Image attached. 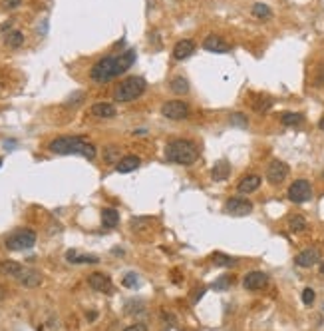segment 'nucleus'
<instances>
[{
    "mask_svg": "<svg viewBox=\"0 0 324 331\" xmlns=\"http://www.w3.org/2000/svg\"><path fill=\"white\" fill-rule=\"evenodd\" d=\"M136 62V50H127L123 54H117V56H106L102 60H98L90 70L93 82H110L117 76H121L125 70H129Z\"/></svg>",
    "mask_w": 324,
    "mask_h": 331,
    "instance_id": "f257e3e1",
    "label": "nucleus"
},
{
    "mask_svg": "<svg viewBox=\"0 0 324 331\" xmlns=\"http://www.w3.org/2000/svg\"><path fill=\"white\" fill-rule=\"evenodd\" d=\"M48 150L52 154H80L88 160L95 158V146L90 144L86 138L82 136H62V138H56L48 144Z\"/></svg>",
    "mask_w": 324,
    "mask_h": 331,
    "instance_id": "f03ea898",
    "label": "nucleus"
},
{
    "mask_svg": "<svg viewBox=\"0 0 324 331\" xmlns=\"http://www.w3.org/2000/svg\"><path fill=\"white\" fill-rule=\"evenodd\" d=\"M165 158L173 164L189 166L199 160V150L189 140H171L165 146Z\"/></svg>",
    "mask_w": 324,
    "mask_h": 331,
    "instance_id": "7ed1b4c3",
    "label": "nucleus"
},
{
    "mask_svg": "<svg viewBox=\"0 0 324 331\" xmlns=\"http://www.w3.org/2000/svg\"><path fill=\"white\" fill-rule=\"evenodd\" d=\"M145 80L139 76H129L125 78L121 84H117V88L114 90V100L116 102H132L145 92Z\"/></svg>",
    "mask_w": 324,
    "mask_h": 331,
    "instance_id": "20e7f679",
    "label": "nucleus"
},
{
    "mask_svg": "<svg viewBox=\"0 0 324 331\" xmlns=\"http://www.w3.org/2000/svg\"><path fill=\"white\" fill-rule=\"evenodd\" d=\"M34 243H36V234H34L32 230H26V228L12 232L10 236L6 237V241H4V245H6L10 252H22V250H30Z\"/></svg>",
    "mask_w": 324,
    "mask_h": 331,
    "instance_id": "39448f33",
    "label": "nucleus"
},
{
    "mask_svg": "<svg viewBox=\"0 0 324 331\" xmlns=\"http://www.w3.org/2000/svg\"><path fill=\"white\" fill-rule=\"evenodd\" d=\"M286 196H288V200L295 202V204H304V202H308V200L312 198V186H310V182H306V180H297V182L290 184Z\"/></svg>",
    "mask_w": 324,
    "mask_h": 331,
    "instance_id": "423d86ee",
    "label": "nucleus"
},
{
    "mask_svg": "<svg viewBox=\"0 0 324 331\" xmlns=\"http://www.w3.org/2000/svg\"><path fill=\"white\" fill-rule=\"evenodd\" d=\"M161 116L167 120H185L189 116V106L181 100H169L161 106Z\"/></svg>",
    "mask_w": 324,
    "mask_h": 331,
    "instance_id": "0eeeda50",
    "label": "nucleus"
},
{
    "mask_svg": "<svg viewBox=\"0 0 324 331\" xmlns=\"http://www.w3.org/2000/svg\"><path fill=\"white\" fill-rule=\"evenodd\" d=\"M225 212L229 215H237V217L249 215L253 212V204L249 200H245V198H229L227 204H225Z\"/></svg>",
    "mask_w": 324,
    "mask_h": 331,
    "instance_id": "6e6552de",
    "label": "nucleus"
},
{
    "mask_svg": "<svg viewBox=\"0 0 324 331\" xmlns=\"http://www.w3.org/2000/svg\"><path fill=\"white\" fill-rule=\"evenodd\" d=\"M288 172H290V170H288V166L284 164V162L273 160V162L269 164V168H267V180H269L271 184L278 186V184H282V182L286 180Z\"/></svg>",
    "mask_w": 324,
    "mask_h": 331,
    "instance_id": "1a4fd4ad",
    "label": "nucleus"
},
{
    "mask_svg": "<svg viewBox=\"0 0 324 331\" xmlns=\"http://www.w3.org/2000/svg\"><path fill=\"white\" fill-rule=\"evenodd\" d=\"M267 284H269V275L263 273V271H251V273H247L245 280H243V285H245L249 291H258V289L267 287Z\"/></svg>",
    "mask_w": 324,
    "mask_h": 331,
    "instance_id": "9d476101",
    "label": "nucleus"
},
{
    "mask_svg": "<svg viewBox=\"0 0 324 331\" xmlns=\"http://www.w3.org/2000/svg\"><path fill=\"white\" fill-rule=\"evenodd\" d=\"M203 48L209 50V52H213V54H225V52H231L233 46L229 42H225L221 36L211 34V36H207V38L203 40Z\"/></svg>",
    "mask_w": 324,
    "mask_h": 331,
    "instance_id": "9b49d317",
    "label": "nucleus"
},
{
    "mask_svg": "<svg viewBox=\"0 0 324 331\" xmlns=\"http://www.w3.org/2000/svg\"><path fill=\"white\" fill-rule=\"evenodd\" d=\"M318 261H320V252H318L316 247H308V250L301 252V254L295 258V263H297L299 267H312V265L318 263Z\"/></svg>",
    "mask_w": 324,
    "mask_h": 331,
    "instance_id": "f8f14e48",
    "label": "nucleus"
},
{
    "mask_svg": "<svg viewBox=\"0 0 324 331\" xmlns=\"http://www.w3.org/2000/svg\"><path fill=\"white\" fill-rule=\"evenodd\" d=\"M16 280H18L24 287H38V285L42 284V273L36 271V269H32V267H24Z\"/></svg>",
    "mask_w": 324,
    "mask_h": 331,
    "instance_id": "ddd939ff",
    "label": "nucleus"
},
{
    "mask_svg": "<svg viewBox=\"0 0 324 331\" xmlns=\"http://www.w3.org/2000/svg\"><path fill=\"white\" fill-rule=\"evenodd\" d=\"M88 284L95 291H102V293H110L112 291V280L106 275V273H92L88 278Z\"/></svg>",
    "mask_w": 324,
    "mask_h": 331,
    "instance_id": "4468645a",
    "label": "nucleus"
},
{
    "mask_svg": "<svg viewBox=\"0 0 324 331\" xmlns=\"http://www.w3.org/2000/svg\"><path fill=\"white\" fill-rule=\"evenodd\" d=\"M116 106L114 104H108V102H98L90 108V114L93 118H114L116 116Z\"/></svg>",
    "mask_w": 324,
    "mask_h": 331,
    "instance_id": "2eb2a0df",
    "label": "nucleus"
},
{
    "mask_svg": "<svg viewBox=\"0 0 324 331\" xmlns=\"http://www.w3.org/2000/svg\"><path fill=\"white\" fill-rule=\"evenodd\" d=\"M193 52H195L193 40H179V42L173 46V58H175L177 62H181V60L189 58Z\"/></svg>",
    "mask_w": 324,
    "mask_h": 331,
    "instance_id": "dca6fc26",
    "label": "nucleus"
},
{
    "mask_svg": "<svg viewBox=\"0 0 324 331\" xmlns=\"http://www.w3.org/2000/svg\"><path fill=\"white\" fill-rule=\"evenodd\" d=\"M258 188H261V176H256V174H249L239 182V191L241 194H253Z\"/></svg>",
    "mask_w": 324,
    "mask_h": 331,
    "instance_id": "f3484780",
    "label": "nucleus"
},
{
    "mask_svg": "<svg viewBox=\"0 0 324 331\" xmlns=\"http://www.w3.org/2000/svg\"><path fill=\"white\" fill-rule=\"evenodd\" d=\"M139 164H141V160H139L138 156H123L116 164V170L119 174H129V172L138 170Z\"/></svg>",
    "mask_w": 324,
    "mask_h": 331,
    "instance_id": "a211bd4d",
    "label": "nucleus"
},
{
    "mask_svg": "<svg viewBox=\"0 0 324 331\" xmlns=\"http://www.w3.org/2000/svg\"><path fill=\"white\" fill-rule=\"evenodd\" d=\"M22 269L24 267L18 263V261H12V260L0 261V273H4V275H8V278H18Z\"/></svg>",
    "mask_w": 324,
    "mask_h": 331,
    "instance_id": "6ab92c4d",
    "label": "nucleus"
},
{
    "mask_svg": "<svg viewBox=\"0 0 324 331\" xmlns=\"http://www.w3.org/2000/svg\"><path fill=\"white\" fill-rule=\"evenodd\" d=\"M229 174H231V166L223 160V162L215 164L213 172H211V178H213V182H225L229 178Z\"/></svg>",
    "mask_w": 324,
    "mask_h": 331,
    "instance_id": "aec40b11",
    "label": "nucleus"
},
{
    "mask_svg": "<svg viewBox=\"0 0 324 331\" xmlns=\"http://www.w3.org/2000/svg\"><path fill=\"white\" fill-rule=\"evenodd\" d=\"M66 260L70 263H98V256H88V254H80L76 250L66 252Z\"/></svg>",
    "mask_w": 324,
    "mask_h": 331,
    "instance_id": "412c9836",
    "label": "nucleus"
},
{
    "mask_svg": "<svg viewBox=\"0 0 324 331\" xmlns=\"http://www.w3.org/2000/svg\"><path fill=\"white\" fill-rule=\"evenodd\" d=\"M102 224L106 228H116L117 224H119V213H117V210H114V208L102 210Z\"/></svg>",
    "mask_w": 324,
    "mask_h": 331,
    "instance_id": "4be33fe9",
    "label": "nucleus"
},
{
    "mask_svg": "<svg viewBox=\"0 0 324 331\" xmlns=\"http://www.w3.org/2000/svg\"><path fill=\"white\" fill-rule=\"evenodd\" d=\"M169 88L175 94H187L189 92V82H187L183 76H175V78L169 80Z\"/></svg>",
    "mask_w": 324,
    "mask_h": 331,
    "instance_id": "5701e85b",
    "label": "nucleus"
},
{
    "mask_svg": "<svg viewBox=\"0 0 324 331\" xmlns=\"http://www.w3.org/2000/svg\"><path fill=\"white\" fill-rule=\"evenodd\" d=\"M4 44L8 48H20L24 44V34L20 30H10V32L4 36Z\"/></svg>",
    "mask_w": 324,
    "mask_h": 331,
    "instance_id": "b1692460",
    "label": "nucleus"
},
{
    "mask_svg": "<svg viewBox=\"0 0 324 331\" xmlns=\"http://www.w3.org/2000/svg\"><path fill=\"white\" fill-rule=\"evenodd\" d=\"M211 260H213L215 265H221V267H233V265L237 263L235 258L227 256V254H221V252H215V254L211 256Z\"/></svg>",
    "mask_w": 324,
    "mask_h": 331,
    "instance_id": "393cba45",
    "label": "nucleus"
},
{
    "mask_svg": "<svg viewBox=\"0 0 324 331\" xmlns=\"http://www.w3.org/2000/svg\"><path fill=\"white\" fill-rule=\"evenodd\" d=\"M253 16L261 18V20H267V18H271V16H273V12H271V6H267L265 2H256L255 6H253Z\"/></svg>",
    "mask_w": 324,
    "mask_h": 331,
    "instance_id": "a878e982",
    "label": "nucleus"
},
{
    "mask_svg": "<svg viewBox=\"0 0 324 331\" xmlns=\"http://www.w3.org/2000/svg\"><path fill=\"white\" fill-rule=\"evenodd\" d=\"M288 230L295 232V234L304 232V230H306V219H304L302 215H293V217L288 219Z\"/></svg>",
    "mask_w": 324,
    "mask_h": 331,
    "instance_id": "bb28decb",
    "label": "nucleus"
},
{
    "mask_svg": "<svg viewBox=\"0 0 324 331\" xmlns=\"http://www.w3.org/2000/svg\"><path fill=\"white\" fill-rule=\"evenodd\" d=\"M280 122L284 126H299L302 122V114H299V112H284L280 116Z\"/></svg>",
    "mask_w": 324,
    "mask_h": 331,
    "instance_id": "cd10ccee",
    "label": "nucleus"
},
{
    "mask_svg": "<svg viewBox=\"0 0 324 331\" xmlns=\"http://www.w3.org/2000/svg\"><path fill=\"white\" fill-rule=\"evenodd\" d=\"M104 160L108 162V164H117L121 158H119V150H117L116 146H110L106 152H104Z\"/></svg>",
    "mask_w": 324,
    "mask_h": 331,
    "instance_id": "c85d7f7f",
    "label": "nucleus"
},
{
    "mask_svg": "<svg viewBox=\"0 0 324 331\" xmlns=\"http://www.w3.org/2000/svg\"><path fill=\"white\" fill-rule=\"evenodd\" d=\"M149 224H153V219H151V217H134V219H132V230H136V232L147 230V226H149Z\"/></svg>",
    "mask_w": 324,
    "mask_h": 331,
    "instance_id": "c756f323",
    "label": "nucleus"
},
{
    "mask_svg": "<svg viewBox=\"0 0 324 331\" xmlns=\"http://www.w3.org/2000/svg\"><path fill=\"white\" fill-rule=\"evenodd\" d=\"M271 106H273V98H269V96H261L258 102H253V108H255L256 112H265V110H269Z\"/></svg>",
    "mask_w": 324,
    "mask_h": 331,
    "instance_id": "7c9ffc66",
    "label": "nucleus"
},
{
    "mask_svg": "<svg viewBox=\"0 0 324 331\" xmlns=\"http://www.w3.org/2000/svg\"><path fill=\"white\" fill-rule=\"evenodd\" d=\"M121 285H123V287H129V289H134V287H138V285H139V278H138V273H134V271H129V273H125V278L121 280Z\"/></svg>",
    "mask_w": 324,
    "mask_h": 331,
    "instance_id": "2f4dec72",
    "label": "nucleus"
},
{
    "mask_svg": "<svg viewBox=\"0 0 324 331\" xmlns=\"http://www.w3.org/2000/svg\"><path fill=\"white\" fill-rule=\"evenodd\" d=\"M314 297H316V295H314V289H312V287H306V289L302 291V304H304V306H312Z\"/></svg>",
    "mask_w": 324,
    "mask_h": 331,
    "instance_id": "473e14b6",
    "label": "nucleus"
},
{
    "mask_svg": "<svg viewBox=\"0 0 324 331\" xmlns=\"http://www.w3.org/2000/svg\"><path fill=\"white\" fill-rule=\"evenodd\" d=\"M231 124L245 128V126H247V118H245V114H231Z\"/></svg>",
    "mask_w": 324,
    "mask_h": 331,
    "instance_id": "72a5a7b5",
    "label": "nucleus"
},
{
    "mask_svg": "<svg viewBox=\"0 0 324 331\" xmlns=\"http://www.w3.org/2000/svg\"><path fill=\"white\" fill-rule=\"evenodd\" d=\"M231 282H233V278L231 275H223L217 284H215V289H225V287H229L231 285Z\"/></svg>",
    "mask_w": 324,
    "mask_h": 331,
    "instance_id": "f704fd0d",
    "label": "nucleus"
},
{
    "mask_svg": "<svg viewBox=\"0 0 324 331\" xmlns=\"http://www.w3.org/2000/svg\"><path fill=\"white\" fill-rule=\"evenodd\" d=\"M22 4V0H2V6L6 8V10H14V8H18Z\"/></svg>",
    "mask_w": 324,
    "mask_h": 331,
    "instance_id": "c9c22d12",
    "label": "nucleus"
},
{
    "mask_svg": "<svg viewBox=\"0 0 324 331\" xmlns=\"http://www.w3.org/2000/svg\"><path fill=\"white\" fill-rule=\"evenodd\" d=\"M123 331H147V325L145 323H134V325L125 327Z\"/></svg>",
    "mask_w": 324,
    "mask_h": 331,
    "instance_id": "e433bc0d",
    "label": "nucleus"
},
{
    "mask_svg": "<svg viewBox=\"0 0 324 331\" xmlns=\"http://www.w3.org/2000/svg\"><path fill=\"white\" fill-rule=\"evenodd\" d=\"M193 293H195V295H193V297H191V301H193V304H197V301H199V297H201V295H203V293H205V289H203V287H201V289H195V291H193Z\"/></svg>",
    "mask_w": 324,
    "mask_h": 331,
    "instance_id": "4c0bfd02",
    "label": "nucleus"
},
{
    "mask_svg": "<svg viewBox=\"0 0 324 331\" xmlns=\"http://www.w3.org/2000/svg\"><path fill=\"white\" fill-rule=\"evenodd\" d=\"M4 299H6V287L0 285V301H4Z\"/></svg>",
    "mask_w": 324,
    "mask_h": 331,
    "instance_id": "58836bf2",
    "label": "nucleus"
},
{
    "mask_svg": "<svg viewBox=\"0 0 324 331\" xmlns=\"http://www.w3.org/2000/svg\"><path fill=\"white\" fill-rule=\"evenodd\" d=\"M318 128H320V130H324V118H320V122H318Z\"/></svg>",
    "mask_w": 324,
    "mask_h": 331,
    "instance_id": "ea45409f",
    "label": "nucleus"
},
{
    "mask_svg": "<svg viewBox=\"0 0 324 331\" xmlns=\"http://www.w3.org/2000/svg\"><path fill=\"white\" fill-rule=\"evenodd\" d=\"M320 273H322V275H324V261H322V263H320Z\"/></svg>",
    "mask_w": 324,
    "mask_h": 331,
    "instance_id": "a19ab883",
    "label": "nucleus"
},
{
    "mask_svg": "<svg viewBox=\"0 0 324 331\" xmlns=\"http://www.w3.org/2000/svg\"><path fill=\"white\" fill-rule=\"evenodd\" d=\"M0 166H2V160H0Z\"/></svg>",
    "mask_w": 324,
    "mask_h": 331,
    "instance_id": "79ce46f5",
    "label": "nucleus"
}]
</instances>
